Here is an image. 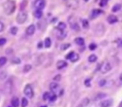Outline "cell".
<instances>
[{"mask_svg":"<svg viewBox=\"0 0 122 107\" xmlns=\"http://www.w3.org/2000/svg\"><path fill=\"white\" fill-rule=\"evenodd\" d=\"M15 8H16V5H15V2L13 0H7L3 3V9H4V11L6 14L10 15L11 13L14 12L15 11Z\"/></svg>","mask_w":122,"mask_h":107,"instance_id":"obj_1","label":"cell"},{"mask_svg":"<svg viewBox=\"0 0 122 107\" xmlns=\"http://www.w3.org/2000/svg\"><path fill=\"white\" fill-rule=\"evenodd\" d=\"M27 19H28V14H27V12H25V11H20V12L18 13V15L16 16V21H17L18 24H23V23H25V22L27 21Z\"/></svg>","mask_w":122,"mask_h":107,"instance_id":"obj_2","label":"cell"},{"mask_svg":"<svg viewBox=\"0 0 122 107\" xmlns=\"http://www.w3.org/2000/svg\"><path fill=\"white\" fill-rule=\"evenodd\" d=\"M69 23H70L71 28L72 30H74L75 32H79V31H80L79 25H78V23L76 22V19H75V17H74V16H72V15H71V16L69 18Z\"/></svg>","mask_w":122,"mask_h":107,"instance_id":"obj_3","label":"cell"},{"mask_svg":"<svg viewBox=\"0 0 122 107\" xmlns=\"http://www.w3.org/2000/svg\"><path fill=\"white\" fill-rule=\"evenodd\" d=\"M112 69V65L109 62H104L102 65H100V72L102 74H107Z\"/></svg>","mask_w":122,"mask_h":107,"instance_id":"obj_4","label":"cell"},{"mask_svg":"<svg viewBox=\"0 0 122 107\" xmlns=\"http://www.w3.org/2000/svg\"><path fill=\"white\" fill-rule=\"evenodd\" d=\"M24 94L28 96V97H32L33 96V89L30 84H27L24 88Z\"/></svg>","mask_w":122,"mask_h":107,"instance_id":"obj_5","label":"cell"},{"mask_svg":"<svg viewBox=\"0 0 122 107\" xmlns=\"http://www.w3.org/2000/svg\"><path fill=\"white\" fill-rule=\"evenodd\" d=\"M46 2L45 0H35L33 3V7L36 8V10H43L45 8Z\"/></svg>","mask_w":122,"mask_h":107,"instance_id":"obj_6","label":"cell"},{"mask_svg":"<svg viewBox=\"0 0 122 107\" xmlns=\"http://www.w3.org/2000/svg\"><path fill=\"white\" fill-rule=\"evenodd\" d=\"M67 6L69 8H71L73 10L78 8V1L77 0H68L67 1Z\"/></svg>","mask_w":122,"mask_h":107,"instance_id":"obj_7","label":"cell"},{"mask_svg":"<svg viewBox=\"0 0 122 107\" xmlns=\"http://www.w3.org/2000/svg\"><path fill=\"white\" fill-rule=\"evenodd\" d=\"M34 32H35V26H34L33 24L30 25V26L27 28V30H26V33H27L28 35H32V34L34 33Z\"/></svg>","mask_w":122,"mask_h":107,"instance_id":"obj_8","label":"cell"},{"mask_svg":"<svg viewBox=\"0 0 122 107\" xmlns=\"http://www.w3.org/2000/svg\"><path fill=\"white\" fill-rule=\"evenodd\" d=\"M112 105V99H105L100 103V107H111Z\"/></svg>","mask_w":122,"mask_h":107,"instance_id":"obj_9","label":"cell"},{"mask_svg":"<svg viewBox=\"0 0 122 107\" xmlns=\"http://www.w3.org/2000/svg\"><path fill=\"white\" fill-rule=\"evenodd\" d=\"M117 17L115 16V15H113V14H111V15H109L108 17H107V21L110 23V24H114V23H116L117 22Z\"/></svg>","mask_w":122,"mask_h":107,"instance_id":"obj_10","label":"cell"},{"mask_svg":"<svg viewBox=\"0 0 122 107\" xmlns=\"http://www.w3.org/2000/svg\"><path fill=\"white\" fill-rule=\"evenodd\" d=\"M66 66H67V62H66V61H63V60H59V61H57V63H56V68H57L58 70L64 69Z\"/></svg>","mask_w":122,"mask_h":107,"instance_id":"obj_11","label":"cell"},{"mask_svg":"<svg viewBox=\"0 0 122 107\" xmlns=\"http://www.w3.org/2000/svg\"><path fill=\"white\" fill-rule=\"evenodd\" d=\"M100 13H102V11H100V10H93V11H92L91 18H92V19H93V18H95L96 16H98Z\"/></svg>","mask_w":122,"mask_h":107,"instance_id":"obj_12","label":"cell"},{"mask_svg":"<svg viewBox=\"0 0 122 107\" xmlns=\"http://www.w3.org/2000/svg\"><path fill=\"white\" fill-rule=\"evenodd\" d=\"M74 42H75L77 45H79V46H83L84 43H85L84 38H82V37H76V38L74 39Z\"/></svg>","mask_w":122,"mask_h":107,"instance_id":"obj_13","label":"cell"},{"mask_svg":"<svg viewBox=\"0 0 122 107\" xmlns=\"http://www.w3.org/2000/svg\"><path fill=\"white\" fill-rule=\"evenodd\" d=\"M11 106L12 107H18L19 106V99L17 97H12V99H11Z\"/></svg>","mask_w":122,"mask_h":107,"instance_id":"obj_14","label":"cell"},{"mask_svg":"<svg viewBox=\"0 0 122 107\" xmlns=\"http://www.w3.org/2000/svg\"><path fill=\"white\" fill-rule=\"evenodd\" d=\"M33 14H34V17H36V18H41L42 15H43L42 10H36V11L33 12Z\"/></svg>","mask_w":122,"mask_h":107,"instance_id":"obj_15","label":"cell"},{"mask_svg":"<svg viewBox=\"0 0 122 107\" xmlns=\"http://www.w3.org/2000/svg\"><path fill=\"white\" fill-rule=\"evenodd\" d=\"M44 46H45L46 48H50V47L51 46V40L50 37H47V38L45 39V41H44Z\"/></svg>","mask_w":122,"mask_h":107,"instance_id":"obj_16","label":"cell"},{"mask_svg":"<svg viewBox=\"0 0 122 107\" xmlns=\"http://www.w3.org/2000/svg\"><path fill=\"white\" fill-rule=\"evenodd\" d=\"M66 29V24L64 22H59L57 25V30L58 31H64Z\"/></svg>","mask_w":122,"mask_h":107,"instance_id":"obj_17","label":"cell"},{"mask_svg":"<svg viewBox=\"0 0 122 107\" xmlns=\"http://www.w3.org/2000/svg\"><path fill=\"white\" fill-rule=\"evenodd\" d=\"M66 32L65 31H59V33L57 34V37H58V39H64L65 38V36H66Z\"/></svg>","mask_w":122,"mask_h":107,"instance_id":"obj_18","label":"cell"},{"mask_svg":"<svg viewBox=\"0 0 122 107\" xmlns=\"http://www.w3.org/2000/svg\"><path fill=\"white\" fill-rule=\"evenodd\" d=\"M78 59H79V55H78L76 53H74V54H72V56L70 58V60H71V62H76Z\"/></svg>","mask_w":122,"mask_h":107,"instance_id":"obj_19","label":"cell"},{"mask_svg":"<svg viewBox=\"0 0 122 107\" xmlns=\"http://www.w3.org/2000/svg\"><path fill=\"white\" fill-rule=\"evenodd\" d=\"M88 60H89V62H91V63H92V62H95V61L97 60V56H96L95 54H91V55L89 56Z\"/></svg>","mask_w":122,"mask_h":107,"instance_id":"obj_20","label":"cell"},{"mask_svg":"<svg viewBox=\"0 0 122 107\" xmlns=\"http://www.w3.org/2000/svg\"><path fill=\"white\" fill-rule=\"evenodd\" d=\"M120 9H121V5H120V4H115V5L112 7V11L113 12H115V11H118Z\"/></svg>","mask_w":122,"mask_h":107,"instance_id":"obj_21","label":"cell"},{"mask_svg":"<svg viewBox=\"0 0 122 107\" xmlns=\"http://www.w3.org/2000/svg\"><path fill=\"white\" fill-rule=\"evenodd\" d=\"M28 99L26 98V97H23L22 99H21V106L22 107H27L28 106Z\"/></svg>","mask_w":122,"mask_h":107,"instance_id":"obj_22","label":"cell"},{"mask_svg":"<svg viewBox=\"0 0 122 107\" xmlns=\"http://www.w3.org/2000/svg\"><path fill=\"white\" fill-rule=\"evenodd\" d=\"M57 87H58V84H57L56 82H51V83L50 84V89H51V91H54Z\"/></svg>","mask_w":122,"mask_h":107,"instance_id":"obj_23","label":"cell"},{"mask_svg":"<svg viewBox=\"0 0 122 107\" xmlns=\"http://www.w3.org/2000/svg\"><path fill=\"white\" fill-rule=\"evenodd\" d=\"M82 26H83L84 29H88L89 28V22H88L87 19H83L82 20Z\"/></svg>","mask_w":122,"mask_h":107,"instance_id":"obj_24","label":"cell"},{"mask_svg":"<svg viewBox=\"0 0 122 107\" xmlns=\"http://www.w3.org/2000/svg\"><path fill=\"white\" fill-rule=\"evenodd\" d=\"M70 47H71V44H70V43H65V44H63V45L61 46V50H62V51H65V50L69 49Z\"/></svg>","mask_w":122,"mask_h":107,"instance_id":"obj_25","label":"cell"},{"mask_svg":"<svg viewBox=\"0 0 122 107\" xmlns=\"http://www.w3.org/2000/svg\"><path fill=\"white\" fill-rule=\"evenodd\" d=\"M50 96H51V95H50L49 92H45V93L43 94V99H44V100H48V99H50Z\"/></svg>","mask_w":122,"mask_h":107,"instance_id":"obj_26","label":"cell"},{"mask_svg":"<svg viewBox=\"0 0 122 107\" xmlns=\"http://www.w3.org/2000/svg\"><path fill=\"white\" fill-rule=\"evenodd\" d=\"M6 62H7V58H6L5 56H1V57H0V66L5 65Z\"/></svg>","mask_w":122,"mask_h":107,"instance_id":"obj_27","label":"cell"},{"mask_svg":"<svg viewBox=\"0 0 122 107\" xmlns=\"http://www.w3.org/2000/svg\"><path fill=\"white\" fill-rule=\"evenodd\" d=\"M30 69H31V66H30V65H29V64H27V65H25V67H24V70H23V72H24V73L30 72Z\"/></svg>","mask_w":122,"mask_h":107,"instance_id":"obj_28","label":"cell"},{"mask_svg":"<svg viewBox=\"0 0 122 107\" xmlns=\"http://www.w3.org/2000/svg\"><path fill=\"white\" fill-rule=\"evenodd\" d=\"M115 43H116L117 47L122 48V38H118V39H116V40H115Z\"/></svg>","mask_w":122,"mask_h":107,"instance_id":"obj_29","label":"cell"},{"mask_svg":"<svg viewBox=\"0 0 122 107\" xmlns=\"http://www.w3.org/2000/svg\"><path fill=\"white\" fill-rule=\"evenodd\" d=\"M105 96H106L105 94H98V95L94 97V99H95V100H98V99H101V98H103V97H105Z\"/></svg>","mask_w":122,"mask_h":107,"instance_id":"obj_30","label":"cell"},{"mask_svg":"<svg viewBox=\"0 0 122 107\" xmlns=\"http://www.w3.org/2000/svg\"><path fill=\"white\" fill-rule=\"evenodd\" d=\"M96 44H94V43H91L90 44V46H89V49L91 50V51H93V50H95L96 49Z\"/></svg>","mask_w":122,"mask_h":107,"instance_id":"obj_31","label":"cell"},{"mask_svg":"<svg viewBox=\"0 0 122 107\" xmlns=\"http://www.w3.org/2000/svg\"><path fill=\"white\" fill-rule=\"evenodd\" d=\"M17 32V28L16 27H11L10 28V33L11 34H16Z\"/></svg>","mask_w":122,"mask_h":107,"instance_id":"obj_32","label":"cell"},{"mask_svg":"<svg viewBox=\"0 0 122 107\" xmlns=\"http://www.w3.org/2000/svg\"><path fill=\"white\" fill-rule=\"evenodd\" d=\"M107 83V81H106V79H101L100 81H99V83H98V85L100 86V87H103V86H105V84Z\"/></svg>","mask_w":122,"mask_h":107,"instance_id":"obj_33","label":"cell"},{"mask_svg":"<svg viewBox=\"0 0 122 107\" xmlns=\"http://www.w3.org/2000/svg\"><path fill=\"white\" fill-rule=\"evenodd\" d=\"M6 42H7V39H6L5 37H1V38H0V46L5 45V44H6Z\"/></svg>","mask_w":122,"mask_h":107,"instance_id":"obj_34","label":"cell"},{"mask_svg":"<svg viewBox=\"0 0 122 107\" xmlns=\"http://www.w3.org/2000/svg\"><path fill=\"white\" fill-rule=\"evenodd\" d=\"M49 100L51 101V102H52V101H55V100H56V95H55V94H52V95L50 96V99H49Z\"/></svg>","mask_w":122,"mask_h":107,"instance_id":"obj_35","label":"cell"},{"mask_svg":"<svg viewBox=\"0 0 122 107\" xmlns=\"http://www.w3.org/2000/svg\"><path fill=\"white\" fill-rule=\"evenodd\" d=\"M107 2H108V0H101L100 3H99L100 7H104V6H106V5H107Z\"/></svg>","mask_w":122,"mask_h":107,"instance_id":"obj_36","label":"cell"},{"mask_svg":"<svg viewBox=\"0 0 122 107\" xmlns=\"http://www.w3.org/2000/svg\"><path fill=\"white\" fill-rule=\"evenodd\" d=\"M61 79V75H56L54 77H53V80L54 81H59Z\"/></svg>","mask_w":122,"mask_h":107,"instance_id":"obj_37","label":"cell"},{"mask_svg":"<svg viewBox=\"0 0 122 107\" xmlns=\"http://www.w3.org/2000/svg\"><path fill=\"white\" fill-rule=\"evenodd\" d=\"M88 103H89V98H84V100L81 102V104H82L83 106H86Z\"/></svg>","mask_w":122,"mask_h":107,"instance_id":"obj_38","label":"cell"},{"mask_svg":"<svg viewBox=\"0 0 122 107\" xmlns=\"http://www.w3.org/2000/svg\"><path fill=\"white\" fill-rule=\"evenodd\" d=\"M74 54V52H70V53L66 55V58H67V59H70V58L72 56V54Z\"/></svg>","mask_w":122,"mask_h":107,"instance_id":"obj_39","label":"cell"},{"mask_svg":"<svg viewBox=\"0 0 122 107\" xmlns=\"http://www.w3.org/2000/svg\"><path fill=\"white\" fill-rule=\"evenodd\" d=\"M21 61H20V59L19 58H17V57H15V58H13L12 59V63H16V64H19Z\"/></svg>","mask_w":122,"mask_h":107,"instance_id":"obj_40","label":"cell"},{"mask_svg":"<svg viewBox=\"0 0 122 107\" xmlns=\"http://www.w3.org/2000/svg\"><path fill=\"white\" fill-rule=\"evenodd\" d=\"M4 28H5V26H4V24H3L2 22H0V32L4 31Z\"/></svg>","mask_w":122,"mask_h":107,"instance_id":"obj_41","label":"cell"},{"mask_svg":"<svg viewBox=\"0 0 122 107\" xmlns=\"http://www.w3.org/2000/svg\"><path fill=\"white\" fill-rule=\"evenodd\" d=\"M90 81H91V79H87V80H86V81H85V85H86V86H88V87H89V86H90V85H91V84H90Z\"/></svg>","mask_w":122,"mask_h":107,"instance_id":"obj_42","label":"cell"},{"mask_svg":"<svg viewBox=\"0 0 122 107\" xmlns=\"http://www.w3.org/2000/svg\"><path fill=\"white\" fill-rule=\"evenodd\" d=\"M43 47V43L42 42H39L38 44H37V48H39V49H41Z\"/></svg>","mask_w":122,"mask_h":107,"instance_id":"obj_43","label":"cell"},{"mask_svg":"<svg viewBox=\"0 0 122 107\" xmlns=\"http://www.w3.org/2000/svg\"><path fill=\"white\" fill-rule=\"evenodd\" d=\"M119 82H120V84H122V73L119 75Z\"/></svg>","mask_w":122,"mask_h":107,"instance_id":"obj_44","label":"cell"},{"mask_svg":"<svg viewBox=\"0 0 122 107\" xmlns=\"http://www.w3.org/2000/svg\"><path fill=\"white\" fill-rule=\"evenodd\" d=\"M63 92H64V90H61V91H60V93H59V95H60V96H62V95H63Z\"/></svg>","mask_w":122,"mask_h":107,"instance_id":"obj_45","label":"cell"},{"mask_svg":"<svg viewBox=\"0 0 122 107\" xmlns=\"http://www.w3.org/2000/svg\"><path fill=\"white\" fill-rule=\"evenodd\" d=\"M77 107H84V106H83V105H82V104H79V105H78V106H77Z\"/></svg>","mask_w":122,"mask_h":107,"instance_id":"obj_46","label":"cell"},{"mask_svg":"<svg viewBox=\"0 0 122 107\" xmlns=\"http://www.w3.org/2000/svg\"><path fill=\"white\" fill-rule=\"evenodd\" d=\"M119 107H122V101H121V103L119 104Z\"/></svg>","mask_w":122,"mask_h":107,"instance_id":"obj_47","label":"cell"},{"mask_svg":"<svg viewBox=\"0 0 122 107\" xmlns=\"http://www.w3.org/2000/svg\"><path fill=\"white\" fill-rule=\"evenodd\" d=\"M84 1H85V2H88V1H89V0H84Z\"/></svg>","mask_w":122,"mask_h":107,"instance_id":"obj_48","label":"cell"},{"mask_svg":"<svg viewBox=\"0 0 122 107\" xmlns=\"http://www.w3.org/2000/svg\"><path fill=\"white\" fill-rule=\"evenodd\" d=\"M41 107H47V106H45V105H44V106H41Z\"/></svg>","mask_w":122,"mask_h":107,"instance_id":"obj_49","label":"cell"},{"mask_svg":"<svg viewBox=\"0 0 122 107\" xmlns=\"http://www.w3.org/2000/svg\"><path fill=\"white\" fill-rule=\"evenodd\" d=\"M8 107H10V106H8Z\"/></svg>","mask_w":122,"mask_h":107,"instance_id":"obj_50","label":"cell"}]
</instances>
